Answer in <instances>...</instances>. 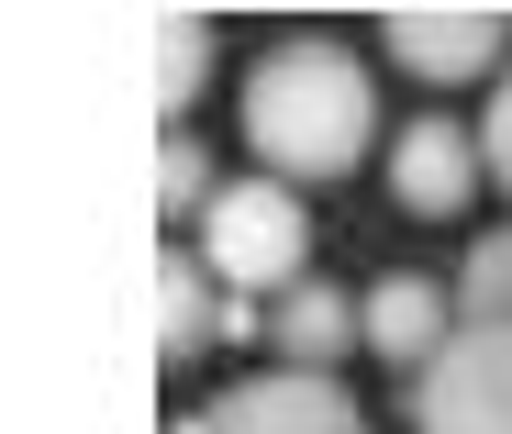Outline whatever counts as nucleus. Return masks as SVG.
I'll use <instances>...</instances> for the list:
<instances>
[{
    "mask_svg": "<svg viewBox=\"0 0 512 434\" xmlns=\"http://www.w3.org/2000/svg\"><path fill=\"white\" fill-rule=\"evenodd\" d=\"M212 201H223L212 145H201V134H167V145H156V212H167V223H201Z\"/></svg>",
    "mask_w": 512,
    "mask_h": 434,
    "instance_id": "11",
    "label": "nucleus"
},
{
    "mask_svg": "<svg viewBox=\"0 0 512 434\" xmlns=\"http://www.w3.org/2000/svg\"><path fill=\"white\" fill-rule=\"evenodd\" d=\"M457 323H512V223H490L457 268Z\"/></svg>",
    "mask_w": 512,
    "mask_h": 434,
    "instance_id": "12",
    "label": "nucleus"
},
{
    "mask_svg": "<svg viewBox=\"0 0 512 434\" xmlns=\"http://www.w3.org/2000/svg\"><path fill=\"white\" fill-rule=\"evenodd\" d=\"M412 434H512V323H457V345L412 379Z\"/></svg>",
    "mask_w": 512,
    "mask_h": 434,
    "instance_id": "3",
    "label": "nucleus"
},
{
    "mask_svg": "<svg viewBox=\"0 0 512 434\" xmlns=\"http://www.w3.org/2000/svg\"><path fill=\"white\" fill-rule=\"evenodd\" d=\"M201 90H212V23H201V12H179V23L156 34V101H167V123H179Z\"/></svg>",
    "mask_w": 512,
    "mask_h": 434,
    "instance_id": "10",
    "label": "nucleus"
},
{
    "mask_svg": "<svg viewBox=\"0 0 512 434\" xmlns=\"http://www.w3.org/2000/svg\"><path fill=\"white\" fill-rule=\"evenodd\" d=\"M245 145L268 179H346V167H368L379 145V90H368V67L334 45V34H290L245 67Z\"/></svg>",
    "mask_w": 512,
    "mask_h": 434,
    "instance_id": "1",
    "label": "nucleus"
},
{
    "mask_svg": "<svg viewBox=\"0 0 512 434\" xmlns=\"http://www.w3.org/2000/svg\"><path fill=\"white\" fill-rule=\"evenodd\" d=\"M201 256H212V279L234 301H279L312 279V223H301V190L290 179H223V201L201 212Z\"/></svg>",
    "mask_w": 512,
    "mask_h": 434,
    "instance_id": "2",
    "label": "nucleus"
},
{
    "mask_svg": "<svg viewBox=\"0 0 512 434\" xmlns=\"http://www.w3.org/2000/svg\"><path fill=\"white\" fill-rule=\"evenodd\" d=\"M212 434H368V412L334 390V368H268L212 401Z\"/></svg>",
    "mask_w": 512,
    "mask_h": 434,
    "instance_id": "4",
    "label": "nucleus"
},
{
    "mask_svg": "<svg viewBox=\"0 0 512 434\" xmlns=\"http://www.w3.org/2000/svg\"><path fill=\"white\" fill-rule=\"evenodd\" d=\"M490 179V156H479V134L468 123H446V112H423L401 145H390V201L401 212H423V223H446V212H468V190Z\"/></svg>",
    "mask_w": 512,
    "mask_h": 434,
    "instance_id": "5",
    "label": "nucleus"
},
{
    "mask_svg": "<svg viewBox=\"0 0 512 434\" xmlns=\"http://www.w3.org/2000/svg\"><path fill=\"white\" fill-rule=\"evenodd\" d=\"M268 345H279L290 368H334V357L368 345V301H346L334 279H301V290L268 301Z\"/></svg>",
    "mask_w": 512,
    "mask_h": 434,
    "instance_id": "8",
    "label": "nucleus"
},
{
    "mask_svg": "<svg viewBox=\"0 0 512 434\" xmlns=\"http://www.w3.org/2000/svg\"><path fill=\"white\" fill-rule=\"evenodd\" d=\"M156 301H167V368L212 357V345H234V290L212 279L201 245H167L156 256Z\"/></svg>",
    "mask_w": 512,
    "mask_h": 434,
    "instance_id": "6",
    "label": "nucleus"
},
{
    "mask_svg": "<svg viewBox=\"0 0 512 434\" xmlns=\"http://www.w3.org/2000/svg\"><path fill=\"white\" fill-rule=\"evenodd\" d=\"M167 434H212V412H179V423H167Z\"/></svg>",
    "mask_w": 512,
    "mask_h": 434,
    "instance_id": "14",
    "label": "nucleus"
},
{
    "mask_svg": "<svg viewBox=\"0 0 512 434\" xmlns=\"http://www.w3.org/2000/svg\"><path fill=\"white\" fill-rule=\"evenodd\" d=\"M479 156H490V179L512 190V67L490 78V123H479Z\"/></svg>",
    "mask_w": 512,
    "mask_h": 434,
    "instance_id": "13",
    "label": "nucleus"
},
{
    "mask_svg": "<svg viewBox=\"0 0 512 434\" xmlns=\"http://www.w3.org/2000/svg\"><path fill=\"white\" fill-rule=\"evenodd\" d=\"M446 312H457V301H446L435 279H412V268H390V279L368 290V345H379L390 368H412V379H423V368H435L446 345H457V334H446Z\"/></svg>",
    "mask_w": 512,
    "mask_h": 434,
    "instance_id": "9",
    "label": "nucleus"
},
{
    "mask_svg": "<svg viewBox=\"0 0 512 434\" xmlns=\"http://www.w3.org/2000/svg\"><path fill=\"white\" fill-rule=\"evenodd\" d=\"M501 45V12H390V56L412 78H490Z\"/></svg>",
    "mask_w": 512,
    "mask_h": 434,
    "instance_id": "7",
    "label": "nucleus"
}]
</instances>
